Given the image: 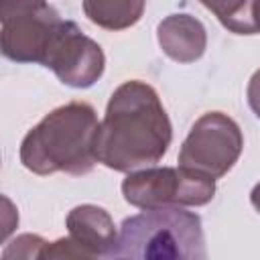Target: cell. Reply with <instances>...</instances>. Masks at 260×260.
I'll list each match as a JSON object with an SVG mask.
<instances>
[{
	"label": "cell",
	"instance_id": "cell-1",
	"mask_svg": "<svg viewBox=\"0 0 260 260\" xmlns=\"http://www.w3.org/2000/svg\"><path fill=\"white\" fill-rule=\"evenodd\" d=\"M173 140L171 120L156 89L130 79L118 85L108 102L95 138L98 162L120 173L156 165Z\"/></svg>",
	"mask_w": 260,
	"mask_h": 260
},
{
	"label": "cell",
	"instance_id": "cell-2",
	"mask_svg": "<svg viewBox=\"0 0 260 260\" xmlns=\"http://www.w3.org/2000/svg\"><path fill=\"white\" fill-rule=\"evenodd\" d=\"M98 114L85 102H69L49 112L26 132L20 144V162L35 175H85L95 162Z\"/></svg>",
	"mask_w": 260,
	"mask_h": 260
},
{
	"label": "cell",
	"instance_id": "cell-3",
	"mask_svg": "<svg viewBox=\"0 0 260 260\" xmlns=\"http://www.w3.org/2000/svg\"><path fill=\"white\" fill-rule=\"evenodd\" d=\"M205 256L201 217L181 207H158L122 221L110 258L203 260Z\"/></svg>",
	"mask_w": 260,
	"mask_h": 260
},
{
	"label": "cell",
	"instance_id": "cell-4",
	"mask_svg": "<svg viewBox=\"0 0 260 260\" xmlns=\"http://www.w3.org/2000/svg\"><path fill=\"white\" fill-rule=\"evenodd\" d=\"M124 199L140 209L207 205L215 195V179L187 167H144L122 181Z\"/></svg>",
	"mask_w": 260,
	"mask_h": 260
},
{
	"label": "cell",
	"instance_id": "cell-5",
	"mask_svg": "<svg viewBox=\"0 0 260 260\" xmlns=\"http://www.w3.org/2000/svg\"><path fill=\"white\" fill-rule=\"evenodd\" d=\"M2 55L14 63H41L63 26L47 0H0Z\"/></svg>",
	"mask_w": 260,
	"mask_h": 260
},
{
	"label": "cell",
	"instance_id": "cell-6",
	"mask_svg": "<svg viewBox=\"0 0 260 260\" xmlns=\"http://www.w3.org/2000/svg\"><path fill=\"white\" fill-rule=\"evenodd\" d=\"M242 148L244 136L240 126L221 112H207L183 140L179 165L219 179L238 162Z\"/></svg>",
	"mask_w": 260,
	"mask_h": 260
},
{
	"label": "cell",
	"instance_id": "cell-7",
	"mask_svg": "<svg viewBox=\"0 0 260 260\" xmlns=\"http://www.w3.org/2000/svg\"><path fill=\"white\" fill-rule=\"evenodd\" d=\"M43 65L49 67L61 83L75 89H85L102 77L106 57L93 39L83 35L75 22L65 20L49 47Z\"/></svg>",
	"mask_w": 260,
	"mask_h": 260
},
{
	"label": "cell",
	"instance_id": "cell-8",
	"mask_svg": "<svg viewBox=\"0 0 260 260\" xmlns=\"http://www.w3.org/2000/svg\"><path fill=\"white\" fill-rule=\"evenodd\" d=\"M65 225L69 238L87 254V258L112 256L118 242V232L114 219L104 207L91 203L77 205L67 213Z\"/></svg>",
	"mask_w": 260,
	"mask_h": 260
},
{
	"label": "cell",
	"instance_id": "cell-9",
	"mask_svg": "<svg viewBox=\"0 0 260 260\" xmlns=\"http://www.w3.org/2000/svg\"><path fill=\"white\" fill-rule=\"evenodd\" d=\"M156 39L167 57L177 63H193L203 57L207 47L205 26L191 14H169L158 22Z\"/></svg>",
	"mask_w": 260,
	"mask_h": 260
},
{
	"label": "cell",
	"instance_id": "cell-10",
	"mask_svg": "<svg viewBox=\"0 0 260 260\" xmlns=\"http://www.w3.org/2000/svg\"><path fill=\"white\" fill-rule=\"evenodd\" d=\"M144 6L146 0H83L85 16L106 30L134 26L142 18Z\"/></svg>",
	"mask_w": 260,
	"mask_h": 260
},
{
	"label": "cell",
	"instance_id": "cell-11",
	"mask_svg": "<svg viewBox=\"0 0 260 260\" xmlns=\"http://www.w3.org/2000/svg\"><path fill=\"white\" fill-rule=\"evenodd\" d=\"M207 10H211L217 20L236 35H256L250 18L252 0H199Z\"/></svg>",
	"mask_w": 260,
	"mask_h": 260
},
{
	"label": "cell",
	"instance_id": "cell-12",
	"mask_svg": "<svg viewBox=\"0 0 260 260\" xmlns=\"http://www.w3.org/2000/svg\"><path fill=\"white\" fill-rule=\"evenodd\" d=\"M45 240L41 236H35V234H22L18 236L2 254L4 260H10V258H41L43 254V248H45Z\"/></svg>",
	"mask_w": 260,
	"mask_h": 260
},
{
	"label": "cell",
	"instance_id": "cell-13",
	"mask_svg": "<svg viewBox=\"0 0 260 260\" xmlns=\"http://www.w3.org/2000/svg\"><path fill=\"white\" fill-rule=\"evenodd\" d=\"M246 95H248V104L252 108V112L256 114V118L260 120V69L254 71V75L250 77L248 81V89H246Z\"/></svg>",
	"mask_w": 260,
	"mask_h": 260
},
{
	"label": "cell",
	"instance_id": "cell-14",
	"mask_svg": "<svg viewBox=\"0 0 260 260\" xmlns=\"http://www.w3.org/2000/svg\"><path fill=\"white\" fill-rule=\"evenodd\" d=\"M250 18H252L254 32H260V0H252V4H250Z\"/></svg>",
	"mask_w": 260,
	"mask_h": 260
},
{
	"label": "cell",
	"instance_id": "cell-15",
	"mask_svg": "<svg viewBox=\"0 0 260 260\" xmlns=\"http://www.w3.org/2000/svg\"><path fill=\"white\" fill-rule=\"evenodd\" d=\"M250 203L254 205L256 211H260V181L254 185V189H252V193H250Z\"/></svg>",
	"mask_w": 260,
	"mask_h": 260
}]
</instances>
